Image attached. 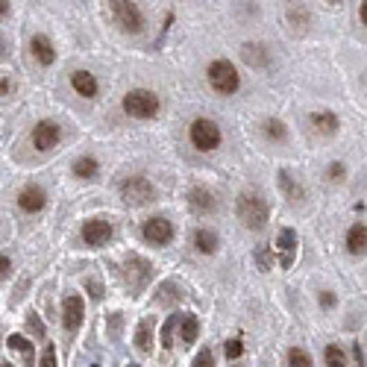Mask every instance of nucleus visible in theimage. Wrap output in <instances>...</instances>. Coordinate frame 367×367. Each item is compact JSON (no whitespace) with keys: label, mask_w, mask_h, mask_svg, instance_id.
I'll list each match as a JSON object with an SVG mask.
<instances>
[{"label":"nucleus","mask_w":367,"mask_h":367,"mask_svg":"<svg viewBox=\"0 0 367 367\" xmlns=\"http://www.w3.org/2000/svg\"><path fill=\"white\" fill-rule=\"evenodd\" d=\"M109 3V15H112L115 27L124 35H144L150 21H147V12L141 9L138 0H106Z\"/></svg>","instance_id":"nucleus-1"},{"label":"nucleus","mask_w":367,"mask_h":367,"mask_svg":"<svg viewBox=\"0 0 367 367\" xmlns=\"http://www.w3.org/2000/svg\"><path fill=\"white\" fill-rule=\"evenodd\" d=\"M235 215H238L244 229L262 232L267 226V220H271V206H267V200L259 191H244L235 200Z\"/></svg>","instance_id":"nucleus-2"},{"label":"nucleus","mask_w":367,"mask_h":367,"mask_svg":"<svg viewBox=\"0 0 367 367\" xmlns=\"http://www.w3.org/2000/svg\"><path fill=\"white\" fill-rule=\"evenodd\" d=\"M206 82H209V89L215 94L232 97V94L241 91V71L235 68V62L217 56V59H212V62L206 65Z\"/></svg>","instance_id":"nucleus-3"},{"label":"nucleus","mask_w":367,"mask_h":367,"mask_svg":"<svg viewBox=\"0 0 367 367\" xmlns=\"http://www.w3.org/2000/svg\"><path fill=\"white\" fill-rule=\"evenodd\" d=\"M120 106H124V112L129 118L153 120V118H159V112H162V97L150 89H129L124 94V100H120Z\"/></svg>","instance_id":"nucleus-4"},{"label":"nucleus","mask_w":367,"mask_h":367,"mask_svg":"<svg viewBox=\"0 0 367 367\" xmlns=\"http://www.w3.org/2000/svg\"><path fill=\"white\" fill-rule=\"evenodd\" d=\"M188 144L197 153H215L224 144V129L212 118H194L188 124Z\"/></svg>","instance_id":"nucleus-5"},{"label":"nucleus","mask_w":367,"mask_h":367,"mask_svg":"<svg viewBox=\"0 0 367 367\" xmlns=\"http://www.w3.org/2000/svg\"><path fill=\"white\" fill-rule=\"evenodd\" d=\"M138 232H141V241L147 244V247H168V244L177 238L174 220L165 217V215H150V217H144Z\"/></svg>","instance_id":"nucleus-6"},{"label":"nucleus","mask_w":367,"mask_h":367,"mask_svg":"<svg viewBox=\"0 0 367 367\" xmlns=\"http://www.w3.org/2000/svg\"><path fill=\"white\" fill-rule=\"evenodd\" d=\"M120 197H124L127 206H150L156 200V186L141 174L127 177L120 179Z\"/></svg>","instance_id":"nucleus-7"},{"label":"nucleus","mask_w":367,"mask_h":367,"mask_svg":"<svg viewBox=\"0 0 367 367\" xmlns=\"http://www.w3.org/2000/svg\"><path fill=\"white\" fill-rule=\"evenodd\" d=\"M80 238L85 247H106V244L115 238V224L106 217H89L80 226Z\"/></svg>","instance_id":"nucleus-8"},{"label":"nucleus","mask_w":367,"mask_h":367,"mask_svg":"<svg viewBox=\"0 0 367 367\" xmlns=\"http://www.w3.org/2000/svg\"><path fill=\"white\" fill-rule=\"evenodd\" d=\"M62 141V127L56 124V120H39V124L33 127L30 132V144H33V150H39V153H47V150H53V147Z\"/></svg>","instance_id":"nucleus-9"},{"label":"nucleus","mask_w":367,"mask_h":367,"mask_svg":"<svg viewBox=\"0 0 367 367\" xmlns=\"http://www.w3.org/2000/svg\"><path fill=\"white\" fill-rule=\"evenodd\" d=\"M241 59L247 62L253 71H271L274 62H276V56L274 51L267 47L265 42H244L241 44Z\"/></svg>","instance_id":"nucleus-10"},{"label":"nucleus","mask_w":367,"mask_h":367,"mask_svg":"<svg viewBox=\"0 0 367 367\" xmlns=\"http://www.w3.org/2000/svg\"><path fill=\"white\" fill-rule=\"evenodd\" d=\"M27 51H30V59L39 68H51L56 62V44H53L51 35H44V33H33L30 35Z\"/></svg>","instance_id":"nucleus-11"},{"label":"nucleus","mask_w":367,"mask_h":367,"mask_svg":"<svg viewBox=\"0 0 367 367\" xmlns=\"http://www.w3.org/2000/svg\"><path fill=\"white\" fill-rule=\"evenodd\" d=\"M68 82H71V91L85 97V100H97V94H100V80L94 77V71H85V68L71 71Z\"/></svg>","instance_id":"nucleus-12"},{"label":"nucleus","mask_w":367,"mask_h":367,"mask_svg":"<svg viewBox=\"0 0 367 367\" xmlns=\"http://www.w3.org/2000/svg\"><path fill=\"white\" fill-rule=\"evenodd\" d=\"M309 127L314 136H321V138H332L341 132V118L332 112V109H317V112L309 115Z\"/></svg>","instance_id":"nucleus-13"},{"label":"nucleus","mask_w":367,"mask_h":367,"mask_svg":"<svg viewBox=\"0 0 367 367\" xmlns=\"http://www.w3.org/2000/svg\"><path fill=\"white\" fill-rule=\"evenodd\" d=\"M217 206H220V200H217V194H215L212 188L194 186V188L188 191V209H191L194 215H215Z\"/></svg>","instance_id":"nucleus-14"},{"label":"nucleus","mask_w":367,"mask_h":367,"mask_svg":"<svg viewBox=\"0 0 367 367\" xmlns=\"http://www.w3.org/2000/svg\"><path fill=\"white\" fill-rule=\"evenodd\" d=\"M85 321V303L82 297H77V294H68L65 303H62V326L68 329V332H77V329L82 326Z\"/></svg>","instance_id":"nucleus-15"},{"label":"nucleus","mask_w":367,"mask_h":367,"mask_svg":"<svg viewBox=\"0 0 367 367\" xmlns=\"http://www.w3.org/2000/svg\"><path fill=\"white\" fill-rule=\"evenodd\" d=\"M44 206H47V191L42 186H27L18 194V209L24 215H39L44 212Z\"/></svg>","instance_id":"nucleus-16"},{"label":"nucleus","mask_w":367,"mask_h":367,"mask_svg":"<svg viewBox=\"0 0 367 367\" xmlns=\"http://www.w3.org/2000/svg\"><path fill=\"white\" fill-rule=\"evenodd\" d=\"M279 191H283V197L291 203V206H303L305 203V188H303V182L291 174V170H279Z\"/></svg>","instance_id":"nucleus-17"},{"label":"nucleus","mask_w":367,"mask_h":367,"mask_svg":"<svg viewBox=\"0 0 367 367\" xmlns=\"http://www.w3.org/2000/svg\"><path fill=\"white\" fill-rule=\"evenodd\" d=\"M127 279L129 283H136L132 285V291H141L147 283H150V274H153V267H150V262H144L141 256H127Z\"/></svg>","instance_id":"nucleus-18"},{"label":"nucleus","mask_w":367,"mask_h":367,"mask_svg":"<svg viewBox=\"0 0 367 367\" xmlns=\"http://www.w3.org/2000/svg\"><path fill=\"white\" fill-rule=\"evenodd\" d=\"M276 250H279V265L283 267H291L294 259H297V232L294 229H283L276 238Z\"/></svg>","instance_id":"nucleus-19"},{"label":"nucleus","mask_w":367,"mask_h":367,"mask_svg":"<svg viewBox=\"0 0 367 367\" xmlns=\"http://www.w3.org/2000/svg\"><path fill=\"white\" fill-rule=\"evenodd\" d=\"M344 247H347L350 256H356V259L367 256V224H352V226L347 229Z\"/></svg>","instance_id":"nucleus-20"},{"label":"nucleus","mask_w":367,"mask_h":367,"mask_svg":"<svg viewBox=\"0 0 367 367\" xmlns=\"http://www.w3.org/2000/svg\"><path fill=\"white\" fill-rule=\"evenodd\" d=\"M191 247L197 250L200 256H215V253L220 250V238H217L215 229H194Z\"/></svg>","instance_id":"nucleus-21"},{"label":"nucleus","mask_w":367,"mask_h":367,"mask_svg":"<svg viewBox=\"0 0 367 367\" xmlns=\"http://www.w3.org/2000/svg\"><path fill=\"white\" fill-rule=\"evenodd\" d=\"M71 174L77 177V179H97V174H100V159L97 156H80V159H73V165H71Z\"/></svg>","instance_id":"nucleus-22"},{"label":"nucleus","mask_w":367,"mask_h":367,"mask_svg":"<svg viewBox=\"0 0 367 367\" xmlns=\"http://www.w3.org/2000/svg\"><path fill=\"white\" fill-rule=\"evenodd\" d=\"M262 136L267 141L283 144V141H288V127L283 124V118H265L262 120Z\"/></svg>","instance_id":"nucleus-23"},{"label":"nucleus","mask_w":367,"mask_h":367,"mask_svg":"<svg viewBox=\"0 0 367 367\" xmlns=\"http://www.w3.org/2000/svg\"><path fill=\"white\" fill-rule=\"evenodd\" d=\"M136 347L141 352H150L153 350V329H150V321H141L138 329H136Z\"/></svg>","instance_id":"nucleus-24"},{"label":"nucleus","mask_w":367,"mask_h":367,"mask_svg":"<svg viewBox=\"0 0 367 367\" xmlns=\"http://www.w3.org/2000/svg\"><path fill=\"white\" fill-rule=\"evenodd\" d=\"M323 364H326V367H347V352H344V347L329 344V347L323 350Z\"/></svg>","instance_id":"nucleus-25"},{"label":"nucleus","mask_w":367,"mask_h":367,"mask_svg":"<svg viewBox=\"0 0 367 367\" xmlns=\"http://www.w3.org/2000/svg\"><path fill=\"white\" fill-rule=\"evenodd\" d=\"M288 21H291V27L297 30V24H300V27L312 24V15H309V9H305L303 3H288Z\"/></svg>","instance_id":"nucleus-26"},{"label":"nucleus","mask_w":367,"mask_h":367,"mask_svg":"<svg viewBox=\"0 0 367 367\" xmlns=\"http://www.w3.org/2000/svg\"><path fill=\"white\" fill-rule=\"evenodd\" d=\"M197 338H200V321L194 314L182 317V341H186V344H194Z\"/></svg>","instance_id":"nucleus-27"},{"label":"nucleus","mask_w":367,"mask_h":367,"mask_svg":"<svg viewBox=\"0 0 367 367\" xmlns=\"http://www.w3.org/2000/svg\"><path fill=\"white\" fill-rule=\"evenodd\" d=\"M288 367H314L312 359H309V352L300 350V347H291L288 350Z\"/></svg>","instance_id":"nucleus-28"},{"label":"nucleus","mask_w":367,"mask_h":367,"mask_svg":"<svg viewBox=\"0 0 367 367\" xmlns=\"http://www.w3.org/2000/svg\"><path fill=\"white\" fill-rule=\"evenodd\" d=\"M177 323H179V317L170 314L168 321H165V326H162V347H165V350L174 347V329H177Z\"/></svg>","instance_id":"nucleus-29"},{"label":"nucleus","mask_w":367,"mask_h":367,"mask_svg":"<svg viewBox=\"0 0 367 367\" xmlns=\"http://www.w3.org/2000/svg\"><path fill=\"white\" fill-rule=\"evenodd\" d=\"M6 344H9V350H18V352H24L27 359H33V344H30V341L24 338V335H9Z\"/></svg>","instance_id":"nucleus-30"},{"label":"nucleus","mask_w":367,"mask_h":367,"mask_svg":"<svg viewBox=\"0 0 367 367\" xmlns=\"http://www.w3.org/2000/svg\"><path fill=\"white\" fill-rule=\"evenodd\" d=\"M326 179H329V182H344V179H347V165H344V162H329Z\"/></svg>","instance_id":"nucleus-31"},{"label":"nucleus","mask_w":367,"mask_h":367,"mask_svg":"<svg viewBox=\"0 0 367 367\" xmlns=\"http://www.w3.org/2000/svg\"><path fill=\"white\" fill-rule=\"evenodd\" d=\"M191 367H215V356H212V350L209 347H203L200 352H197V359H194V364Z\"/></svg>","instance_id":"nucleus-32"},{"label":"nucleus","mask_w":367,"mask_h":367,"mask_svg":"<svg viewBox=\"0 0 367 367\" xmlns=\"http://www.w3.org/2000/svg\"><path fill=\"white\" fill-rule=\"evenodd\" d=\"M256 265H259V271H271V250H267L265 244L256 250Z\"/></svg>","instance_id":"nucleus-33"},{"label":"nucleus","mask_w":367,"mask_h":367,"mask_svg":"<svg viewBox=\"0 0 367 367\" xmlns=\"http://www.w3.org/2000/svg\"><path fill=\"white\" fill-rule=\"evenodd\" d=\"M317 303H321V309H326V312H332V309H335V305H338V297H335V294H332V291H321V294H317Z\"/></svg>","instance_id":"nucleus-34"},{"label":"nucleus","mask_w":367,"mask_h":367,"mask_svg":"<svg viewBox=\"0 0 367 367\" xmlns=\"http://www.w3.org/2000/svg\"><path fill=\"white\" fill-rule=\"evenodd\" d=\"M39 367H59V359H56V347L47 344L44 352H42V364Z\"/></svg>","instance_id":"nucleus-35"},{"label":"nucleus","mask_w":367,"mask_h":367,"mask_svg":"<svg viewBox=\"0 0 367 367\" xmlns=\"http://www.w3.org/2000/svg\"><path fill=\"white\" fill-rule=\"evenodd\" d=\"M159 300H179V288L174 285V283H165L162 288H159Z\"/></svg>","instance_id":"nucleus-36"},{"label":"nucleus","mask_w":367,"mask_h":367,"mask_svg":"<svg viewBox=\"0 0 367 367\" xmlns=\"http://www.w3.org/2000/svg\"><path fill=\"white\" fill-rule=\"evenodd\" d=\"M224 350H226V359H238L241 352H244L241 338H232V341H226V344H224Z\"/></svg>","instance_id":"nucleus-37"},{"label":"nucleus","mask_w":367,"mask_h":367,"mask_svg":"<svg viewBox=\"0 0 367 367\" xmlns=\"http://www.w3.org/2000/svg\"><path fill=\"white\" fill-rule=\"evenodd\" d=\"M15 91H18L15 80H12V77H3V73H0V97H12Z\"/></svg>","instance_id":"nucleus-38"},{"label":"nucleus","mask_w":367,"mask_h":367,"mask_svg":"<svg viewBox=\"0 0 367 367\" xmlns=\"http://www.w3.org/2000/svg\"><path fill=\"white\" fill-rule=\"evenodd\" d=\"M12 276V259L6 253H0V279H9Z\"/></svg>","instance_id":"nucleus-39"},{"label":"nucleus","mask_w":367,"mask_h":367,"mask_svg":"<svg viewBox=\"0 0 367 367\" xmlns=\"http://www.w3.org/2000/svg\"><path fill=\"white\" fill-rule=\"evenodd\" d=\"M30 326H33V332L39 335V338H44V326H42V321L35 314H30Z\"/></svg>","instance_id":"nucleus-40"},{"label":"nucleus","mask_w":367,"mask_h":367,"mask_svg":"<svg viewBox=\"0 0 367 367\" xmlns=\"http://www.w3.org/2000/svg\"><path fill=\"white\" fill-rule=\"evenodd\" d=\"M9 15H12V3L9 0H0V24H3Z\"/></svg>","instance_id":"nucleus-41"},{"label":"nucleus","mask_w":367,"mask_h":367,"mask_svg":"<svg viewBox=\"0 0 367 367\" xmlns=\"http://www.w3.org/2000/svg\"><path fill=\"white\" fill-rule=\"evenodd\" d=\"M359 21L361 27H367V0H359Z\"/></svg>","instance_id":"nucleus-42"},{"label":"nucleus","mask_w":367,"mask_h":367,"mask_svg":"<svg viewBox=\"0 0 367 367\" xmlns=\"http://www.w3.org/2000/svg\"><path fill=\"white\" fill-rule=\"evenodd\" d=\"M89 288H91V294H94V297H103V288L97 285V279H89Z\"/></svg>","instance_id":"nucleus-43"},{"label":"nucleus","mask_w":367,"mask_h":367,"mask_svg":"<svg viewBox=\"0 0 367 367\" xmlns=\"http://www.w3.org/2000/svg\"><path fill=\"white\" fill-rule=\"evenodd\" d=\"M352 356H356V367H364V356H361V347L359 344L352 347Z\"/></svg>","instance_id":"nucleus-44"},{"label":"nucleus","mask_w":367,"mask_h":367,"mask_svg":"<svg viewBox=\"0 0 367 367\" xmlns=\"http://www.w3.org/2000/svg\"><path fill=\"white\" fill-rule=\"evenodd\" d=\"M9 56V47H6V39L0 35V59H6Z\"/></svg>","instance_id":"nucleus-45"},{"label":"nucleus","mask_w":367,"mask_h":367,"mask_svg":"<svg viewBox=\"0 0 367 367\" xmlns=\"http://www.w3.org/2000/svg\"><path fill=\"white\" fill-rule=\"evenodd\" d=\"M0 367H12V364H9V361H3V364H0Z\"/></svg>","instance_id":"nucleus-46"},{"label":"nucleus","mask_w":367,"mask_h":367,"mask_svg":"<svg viewBox=\"0 0 367 367\" xmlns=\"http://www.w3.org/2000/svg\"><path fill=\"white\" fill-rule=\"evenodd\" d=\"M329 3H341V0H329Z\"/></svg>","instance_id":"nucleus-47"},{"label":"nucleus","mask_w":367,"mask_h":367,"mask_svg":"<svg viewBox=\"0 0 367 367\" xmlns=\"http://www.w3.org/2000/svg\"><path fill=\"white\" fill-rule=\"evenodd\" d=\"M129 367H132V364H129Z\"/></svg>","instance_id":"nucleus-48"}]
</instances>
